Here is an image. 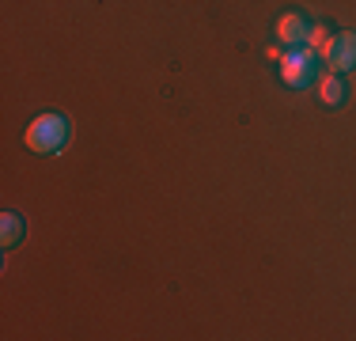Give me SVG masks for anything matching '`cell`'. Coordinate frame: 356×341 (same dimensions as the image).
<instances>
[{"mask_svg": "<svg viewBox=\"0 0 356 341\" xmlns=\"http://www.w3.org/2000/svg\"><path fill=\"white\" fill-rule=\"evenodd\" d=\"M266 57H269V61H281L284 54H281V46H269V49H266Z\"/></svg>", "mask_w": 356, "mask_h": 341, "instance_id": "8", "label": "cell"}, {"mask_svg": "<svg viewBox=\"0 0 356 341\" xmlns=\"http://www.w3.org/2000/svg\"><path fill=\"white\" fill-rule=\"evenodd\" d=\"M326 61L330 72H353L356 68V31H341V34H334V46H330V54L322 57Z\"/></svg>", "mask_w": 356, "mask_h": 341, "instance_id": "3", "label": "cell"}, {"mask_svg": "<svg viewBox=\"0 0 356 341\" xmlns=\"http://www.w3.org/2000/svg\"><path fill=\"white\" fill-rule=\"evenodd\" d=\"M303 46H307L311 54H315L318 61H322V57L330 54V46H334V34L322 27V23H311V27H307V42H303Z\"/></svg>", "mask_w": 356, "mask_h": 341, "instance_id": "7", "label": "cell"}, {"mask_svg": "<svg viewBox=\"0 0 356 341\" xmlns=\"http://www.w3.org/2000/svg\"><path fill=\"white\" fill-rule=\"evenodd\" d=\"M23 235H27V224H23V216L8 209L4 216H0V243H4V246H15V243H23Z\"/></svg>", "mask_w": 356, "mask_h": 341, "instance_id": "6", "label": "cell"}, {"mask_svg": "<svg viewBox=\"0 0 356 341\" xmlns=\"http://www.w3.org/2000/svg\"><path fill=\"white\" fill-rule=\"evenodd\" d=\"M345 95H349V88H345V80L337 72H326L318 80V102L322 106H341Z\"/></svg>", "mask_w": 356, "mask_h": 341, "instance_id": "5", "label": "cell"}, {"mask_svg": "<svg viewBox=\"0 0 356 341\" xmlns=\"http://www.w3.org/2000/svg\"><path fill=\"white\" fill-rule=\"evenodd\" d=\"M23 141H27V148L38 152V156H57V152L69 144V118L57 114V110H46V114H38L35 122L27 125Z\"/></svg>", "mask_w": 356, "mask_h": 341, "instance_id": "1", "label": "cell"}, {"mask_svg": "<svg viewBox=\"0 0 356 341\" xmlns=\"http://www.w3.org/2000/svg\"><path fill=\"white\" fill-rule=\"evenodd\" d=\"M307 27L311 23L303 19V12H284L281 19H277V42L281 46H288V49H300L303 42H307Z\"/></svg>", "mask_w": 356, "mask_h": 341, "instance_id": "4", "label": "cell"}, {"mask_svg": "<svg viewBox=\"0 0 356 341\" xmlns=\"http://www.w3.org/2000/svg\"><path fill=\"white\" fill-rule=\"evenodd\" d=\"M315 72H318V57L311 54L307 46L288 49V54L281 57V80L288 84V88H307V84L315 80Z\"/></svg>", "mask_w": 356, "mask_h": 341, "instance_id": "2", "label": "cell"}]
</instances>
